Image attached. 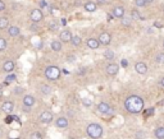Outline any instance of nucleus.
<instances>
[{"instance_id":"1","label":"nucleus","mask_w":164,"mask_h":139,"mask_svg":"<svg viewBox=\"0 0 164 139\" xmlns=\"http://www.w3.org/2000/svg\"><path fill=\"white\" fill-rule=\"evenodd\" d=\"M144 107H145V101H144L142 97H140L137 95L128 96L124 100V109L132 115L141 114L144 111Z\"/></svg>"},{"instance_id":"2","label":"nucleus","mask_w":164,"mask_h":139,"mask_svg":"<svg viewBox=\"0 0 164 139\" xmlns=\"http://www.w3.org/2000/svg\"><path fill=\"white\" fill-rule=\"evenodd\" d=\"M86 134L90 139H100L104 134V129H103L101 125L92 122V124H89L87 128H86Z\"/></svg>"},{"instance_id":"3","label":"nucleus","mask_w":164,"mask_h":139,"mask_svg":"<svg viewBox=\"0 0 164 139\" xmlns=\"http://www.w3.org/2000/svg\"><path fill=\"white\" fill-rule=\"evenodd\" d=\"M60 74L62 72L57 65H49L45 69V77L49 80H58L60 78Z\"/></svg>"},{"instance_id":"4","label":"nucleus","mask_w":164,"mask_h":139,"mask_svg":"<svg viewBox=\"0 0 164 139\" xmlns=\"http://www.w3.org/2000/svg\"><path fill=\"white\" fill-rule=\"evenodd\" d=\"M98 112L100 115H110L112 112H113V109H112V106L109 105L108 102H100L98 105Z\"/></svg>"},{"instance_id":"5","label":"nucleus","mask_w":164,"mask_h":139,"mask_svg":"<svg viewBox=\"0 0 164 139\" xmlns=\"http://www.w3.org/2000/svg\"><path fill=\"white\" fill-rule=\"evenodd\" d=\"M105 70H107L108 75L114 77V75H117V74L119 73V65H118L117 63H110V64H108V65H107Z\"/></svg>"},{"instance_id":"6","label":"nucleus","mask_w":164,"mask_h":139,"mask_svg":"<svg viewBox=\"0 0 164 139\" xmlns=\"http://www.w3.org/2000/svg\"><path fill=\"white\" fill-rule=\"evenodd\" d=\"M30 18H31V21L33 22V23H40V22L43 21V18H44V14H43V12H41L40 9H33V10L31 12V14H30Z\"/></svg>"},{"instance_id":"7","label":"nucleus","mask_w":164,"mask_h":139,"mask_svg":"<svg viewBox=\"0 0 164 139\" xmlns=\"http://www.w3.org/2000/svg\"><path fill=\"white\" fill-rule=\"evenodd\" d=\"M98 40H99V42H100V45L108 46V45H110V42H112V35L108 33V32H101Z\"/></svg>"},{"instance_id":"8","label":"nucleus","mask_w":164,"mask_h":139,"mask_svg":"<svg viewBox=\"0 0 164 139\" xmlns=\"http://www.w3.org/2000/svg\"><path fill=\"white\" fill-rule=\"evenodd\" d=\"M135 70H136V73L140 74V75H145L147 73V65L144 61H137V63L135 64Z\"/></svg>"},{"instance_id":"9","label":"nucleus","mask_w":164,"mask_h":139,"mask_svg":"<svg viewBox=\"0 0 164 139\" xmlns=\"http://www.w3.org/2000/svg\"><path fill=\"white\" fill-rule=\"evenodd\" d=\"M72 37H73V35L69 30H63L59 33V40L62 41V42H70V41H72Z\"/></svg>"},{"instance_id":"10","label":"nucleus","mask_w":164,"mask_h":139,"mask_svg":"<svg viewBox=\"0 0 164 139\" xmlns=\"http://www.w3.org/2000/svg\"><path fill=\"white\" fill-rule=\"evenodd\" d=\"M38 119H40V121L43 122V124H50V122L53 121L54 116L50 111H44V112H41V115Z\"/></svg>"},{"instance_id":"11","label":"nucleus","mask_w":164,"mask_h":139,"mask_svg":"<svg viewBox=\"0 0 164 139\" xmlns=\"http://www.w3.org/2000/svg\"><path fill=\"white\" fill-rule=\"evenodd\" d=\"M68 124H69V121L66 116H59V118L55 120V127L59 128V129H66L67 127H68Z\"/></svg>"},{"instance_id":"12","label":"nucleus","mask_w":164,"mask_h":139,"mask_svg":"<svg viewBox=\"0 0 164 139\" xmlns=\"http://www.w3.org/2000/svg\"><path fill=\"white\" fill-rule=\"evenodd\" d=\"M86 45H87L89 48H91V50H96V48L100 47V42H99L98 38H94V37H90L86 40Z\"/></svg>"},{"instance_id":"13","label":"nucleus","mask_w":164,"mask_h":139,"mask_svg":"<svg viewBox=\"0 0 164 139\" xmlns=\"http://www.w3.org/2000/svg\"><path fill=\"white\" fill-rule=\"evenodd\" d=\"M36 102V98L31 95H26L23 97V106H27V107H32Z\"/></svg>"},{"instance_id":"14","label":"nucleus","mask_w":164,"mask_h":139,"mask_svg":"<svg viewBox=\"0 0 164 139\" xmlns=\"http://www.w3.org/2000/svg\"><path fill=\"white\" fill-rule=\"evenodd\" d=\"M14 66H15L14 61H12V60H6L5 63L3 64V70H4L5 73H12L13 70H14Z\"/></svg>"},{"instance_id":"15","label":"nucleus","mask_w":164,"mask_h":139,"mask_svg":"<svg viewBox=\"0 0 164 139\" xmlns=\"http://www.w3.org/2000/svg\"><path fill=\"white\" fill-rule=\"evenodd\" d=\"M13 109H14V103H13L12 101H5L1 105V111L6 112V114H10V112L13 111Z\"/></svg>"},{"instance_id":"16","label":"nucleus","mask_w":164,"mask_h":139,"mask_svg":"<svg viewBox=\"0 0 164 139\" xmlns=\"http://www.w3.org/2000/svg\"><path fill=\"white\" fill-rule=\"evenodd\" d=\"M62 41H59V40H54V41H51V44H50V47H51V50L53 51H55V53H59V51H62Z\"/></svg>"},{"instance_id":"17","label":"nucleus","mask_w":164,"mask_h":139,"mask_svg":"<svg viewBox=\"0 0 164 139\" xmlns=\"http://www.w3.org/2000/svg\"><path fill=\"white\" fill-rule=\"evenodd\" d=\"M124 8L123 6H115L113 9V17H117V18H123L124 17Z\"/></svg>"},{"instance_id":"18","label":"nucleus","mask_w":164,"mask_h":139,"mask_svg":"<svg viewBox=\"0 0 164 139\" xmlns=\"http://www.w3.org/2000/svg\"><path fill=\"white\" fill-rule=\"evenodd\" d=\"M96 9H98V4L94 1H87L85 4V10L89 13H94V12H96Z\"/></svg>"},{"instance_id":"19","label":"nucleus","mask_w":164,"mask_h":139,"mask_svg":"<svg viewBox=\"0 0 164 139\" xmlns=\"http://www.w3.org/2000/svg\"><path fill=\"white\" fill-rule=\"evenodd\" d=\"M8 33L9 36L12 37H17L19 33H21V30L17 27V26H10V27H8Z\"/></svg>"},{"instance_id":"20","label":"nucleus","mask_w":164,"mask_h":139,"mask_svg":"<svg viewBox=\"0 0 164 139\" xmlns=\"http://www.w3.org/2000/svg\"><path fill=\"white\" fill-rule=\"evenodd\" d=\"M131 18L137 19V21H145V17H142L137 9H132V10H131Z\"/></svg>"},{"instance_id":"21","label":"nucleus","mask_w":164,"mask_h":139,"mask_svg":"<svg viewBox=\"0 0 164 139\" xmlns=\"http://www.w3.org/2000/svg\"><path fill=\"white\" fill-rule=\"evenodd\" d=\"M154 135L156 139H164V127H159L154 130Z\"/></svg>"},{"instance_id":"22","label":"nucleus","mask_w":164,"mask_h":139,"mask_svg":"<svg viewBox=\"0 0 164 139\" xmlns=\"http://www.w3.org/2000/svg\"><path fill=\"white\" fill-rule=\"evenodd\" d=\"M40 91H41V93L43 95H45V96H49V95H51V87L50 86H47V84H41V87H40Z\"/></svg>"},{"instance_id":"23","label":"nucleus","mask_w":164,"mask_h":139,"mask_svg":"<svg viewBox=\"0 0 164 139\" xmlns=\"http://www.w3.org/2000/svg\"><path fill=\"white\" fill-rule=\"evenodd\" d=\"M9 27V19L5 17L0 18V30H8Z\"/></svg>"},{"instance_id":"24","label":"nucleus","mask_w":164,"mask_h":139,"mask_svg":"<svg viewBox=\"0 0 164 139\" xmlns=\"http://www.w3.org/2000/svg\"><path fill=\"white\" fill-rule=\"evenodd\" d=\"M104 57H105L107 60H113L114 57H115L114 51H113V50H105V51H104Z\"/></svg>"},{"instance_id":"25","label":"nucleus","mask_w":164,"mask_h":139,"mask_svg":"<svg viewBox=\"0 0 164 139\" xmlns=\"http://www.w3.org/2000/svg\"><path fill=\"white\" fill-rule=\"evenodd\" d=\"M82 42V38L80 37V36H73L72 37V41H70V44L73 45V46H80Z\"/></svg>"},{"instance_id":"26","label":"nucleus","mask_w":164,"mask_h":139,"mask_svg":"<svg viewBox=\"0 0 164 139\" xmlns=\"http://www.w3.org/2000/svg\"><path fill=\"white\" fill-rule=\"evenodd\" d=\"M155 63L156 64H164V53H159L158 55L155 56Z\"/></svg>"},{"instance_id":"27","label":"nucleus","mask_w":164,"mask_h":139,"mask_svg":"<svg viewBox=\"0 0 164 139\" xmlns=\"http://www.w3.org/2000/svg\"><path fill=\"white\" fill-rule=\"evenodd\" d=\"M82 105L86 106V107H90V106H92V100L89 98V97H83L82 98Z\"/></svg>"},{"instance_id":"28","label":"nucleus","mask_w":164,"mask_h":139,"mask_svg":"<svg viewBox=\"0 0 164 139\" xmlns=\"http://www.w3.org/2000/svg\"><path fill=\"white\" fill-rule=\"evenodd\" d=\"M6 40L5 38H3V37H0V51H4L5 48H6Z\"/></svg>"},{"instance_id":"29","label":"nucleus","mask_w":164,"mask_h":139,"mask_svg":"<svg viewBox=\"0 0 164 139\" xmlns=\"http://www.w3.org/2000/svg\"><path fill=\"white\" fill-rule=\"evenodd\" d=\"M30 139H43V134H41L40 131H33V133L31 134Z\"/></svg>"},{"instance_id":"30","label":"nucleus","mask_w":164,"mask_h":139,"mask_svg":"<svg viewBox=\"0 0 164 139\" xmlns=\"http://www.w3.org/2000/svg\"><path fill=\"white\" fill-rule=\"evenodd\" d=\"M131 21H132V18H131V17H126V15H124V17L122 18V24H123V26H130Z\"/></svg>"},{"instance_id":"31","label":"nucleus","mask_w":164,"mask_h":139,"mask_svg":"<svg viewBox=\"0 0 164 139\" xmlns=\"http://www.w3.org/2000/svg\"><path fill=\"white\" fill-rule=\"evenodd\" d=\"M15 79H17V77H15L14 74H9V75H8V77H6V78H5V80H6L5 83H6V84H9V83L14 82Z\"/></svg>"},{"instance_id":"32","label":"nucleus","mask_w":164,"mask_h":139,"mask_svg":"<svg viewBox=\"0 0 164 139\" xmlns=\"http://www.w3.org/2000/svg\"><path fill=\"white\" fill-rule=\"evenodd\" d=\"M135 4L139 6V8H142V6L146 5V0H135Z\"/></svg>"},{"instance_id":"33","label":"nucleus","mask_w":164,"mask_h":139,"mask_svg":"<svg viewBox=\"0 0 164 139\" xmlns=\"http://www.w3.org/2000/svg\"><path fill=\"white\" fill-rule=\"evenodd\" d=\"M23 91H24V89L22 88V87H15V88L13 89V93H14V95H22Z\"/></svg>"},{"instance_id":"34","label":"nucleus","mask_w":164,"mask_h":139,"mask_svg":"<svg viewBox=\"0 0 164 139\" xmlns=\"http://www.w3.org/2000/svg\"><path fill=\"white\" fill-rule=\"evenodd\" d=\"M58 27H59V26H58V23H57L55 21H54V22H51V23L49 24L50 31H57V30H58Z\"/></svg>"},{"instance_id":"35","label":"nucleus","mask_w":164,"mask_h":139,"mask_svg":"<svg viewBox=\"0 0 164 139\" xmlns=\"http://www.w3.org/2000/svg\"><path fill=\"white\" fill-rule=\"evenodd\" d=\"M144 114H145V116H151V115H154V109H153V107L147 109L146 111L144 112Z\"/></svg>"},{"instance_id":"36","label":"nucleus","mask_w":164,"mask_h":139,"mask_svg":"<svg viewBox=\"0 0 164 139\" xmlns=\"http://www.w3.org/2000/svg\"><path fill=\"white\" fill-rule=\"evenodd\" d=\"M67 61H68V63H75V61H76V56H75V55H68V56H67Z\"/></svg>"},{"instance_id":"37","label":"nucleus","mask_w":164,"mask_h":139,"mask_svg":"<svg viewBox=\"0 0 164 139\" xmlns=\"http://www.w3.org/2000/svg\"><path fill=\"white\" fill-rule=\"evenodd\" d=\"M30 30H31L32 32H37V31H38V26H37V23H32V24H31V27H30Z\"/></svg>"},{"instance_id":"38","label":"nucleus","mask_w":164,"mask_h":139,"mask_svg":"<svg viewBox=\"0 0 164 139\" xmlns=\"http://www.w3.org/2000/svg\"><path fill=\"white\" fill-rule=\"evenodd\" d=\"M13 120H14V116H6V118H5V122H6V124H12Z\"/></svg>"},{"instance_id":"39","label":"nucleus","mask_w":164,"mask_h":139,"mask_svg":"<svg viewBox=\"0 0 164 139\" xmlns=\"http://www.w3.org/2000/svg\"><path fill=\"white\" fill-rule=\"evenodd\" d=\"M121 65L123 66V68H127V66H128V61H127L126 59H123V60L121 61Z\"/></svg>"},{"instance_id":"40","label":"nucleus","mask_w":164,"mask_h":139,"mask_svg":"<svg viewBox=\"0 0 164 139\" xmlns=\"http://www.w3.org/2000/svg\"><path fill=\"white\" fill-rule=\"evenodd\" d=\"M96 1H98L99 5H105V4H108V0H96Z\"/></svg>"},{"instance_id":"41","label":"nucleus","mask_w":164,"mask_h":139,"mask_svg":"<svg viewBox=\"0 0 164 139\" xmlns=\"http://www.w3.org/2000/svg\"><path fill=\"white\" fill-rule=\"evenodd\" d=\"M3 10H5V4H4V1L0 0V12H3Z\"/></svg>"},{"instance_id":"42","label":"nucleus","mask_w":164,"mask_h":139,"mask_svg":"<svg viewBox=\"0 0 164 139\" xmlns=\"http://www.w3.org/2000/svg\"><path fill=\"white\" fill-rule=\"evenodd\" d=\"M137 137H139V138H145V133H142V131H139V133H137Z\"/></svg>"},{"instance_id":"43","label":"nucleus","mask_w":164,"mask_h":139,"mask_svg":"<svg viewBox=\"0 0 164 139\" xmlns=\"http://www.w3.org/2000/svg\"><path fill=\"white\" fill-rule=\"evenodd\" d=\"M80 72H78V74H85L86 72H85V70H86V68H80Z\"/></svg>"},{"instance_id":"44","label":"nucleus","mask_w":164,"mask_h":139,"mask_svg":"<svg viewBox=\"0 0 164 139\" xmlns=\"http://www.w3.org/2000/svg\"><path fill=\"white\" fill-rule=\"evenodd\" d=\"M159 84H160V87H162V88H164V77L162 79H160V82H159Z\"/></svg>"},{"instance_id":"45","label":"nucleus","mask_w":164,"mask_h":139,"mask_svg":"<svg viewBox=\"0 0 164 139\" xmlns=\"http://www.w3.org/2000/svg\"><path fill=\"white\" fill-rule=\"evenodd\" d=\"M30 109H31V107H27V106H23V111H24V112H30Z\"/></svg>"},{"instance_id":"46","label":"nucleus","mask_w":164,"mask_h":139,"mask_svg":"<svg viewBox=\"0 0 164 139\" xmlns=\"http://www.w3.org/2000/svg\"><path fill=\"white\" fill-rule=\"evenodd\" d=\"M40 4H41V6H47V3L45 1V0H43V1H41Z\"/></svg>"},{"instance_id":"47","label":"nucleus","mask_w":164,"mask_h":139,"mask_svg":"<svg viewBox=\"0 0 164 139\" xmlns=\"http://www.w3.org/2000/svg\"><path fill=\"white\" fill-rule=\"evenodd\" d=\"M60 23H62L63 26H66V24H67V21H66V19H64V18H63V19H62V21H60Z\"/></svg>"},{"instance_id":"48","label":"nucleus","mask_w":164,"mask_h":139,"mask_svg":"<svg viewBox=\"0 0 164 139\" xmlns=\"http://www.w3.org/2000/svg\"><path fill=\"white\" fill-rule=\"evenodd\" d=\"M153 1H154V0H146V4H151Z\"/></svg>"},{"instance_id":"49","label":"nucleus","mask_w":164,"mask_h":139,"mask_svg":"<svg viewBox=\"0 0 164 139\" xmlns=\"http://www.w3.org/2000/svg\"><path fill=\"white\" fill-rule=\"evenodd\" d=\"M1 96H3V89L0 88V97H1Z\"/></svg>"},{"instance_id":"50","label":"nucleus","mask_w":164,"mask_h":139,"mask_svg":"<svg viewBox=\"0 0 164 139\" xmlns=\"http://www.w3.org/2000/svg\"><path fill=\"white\" fill-rule=\"evenodd\" d=\"M10 139H19V138H10Z\"/></svg>"},{"instance_id":"51","label":"nucleus","mask_w":164,"mask_h":139,"mask_svg":"<svg viewBox=\"0 0 164 139\" xmlns=\"http://www.w3.org/2000/svg\"><path fill=\"white\" fill-rule=\"evenodd\" d=\"M163 48H164V41H163Z\"/></svg>"},{"instance_id":"52","label":"nucleus","mask_w":164,"mask_h":139,"mask_svg":"<svg viewBox=\"0 0 164 139\" xmlns=\"http://www.w3.org/2000/svg\"><path fill=\"white\" fill-rule=\"evenodd\" d=\"M163 12H164V5H163Z\"/></svg>"}]
</instances>
